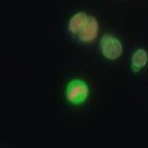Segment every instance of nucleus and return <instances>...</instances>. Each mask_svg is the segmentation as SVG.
<instances>
[{"label":"nucleus","instance_id":"39448f33","mask_svg":"<svg viewBox=\"0 0 148 148\" xmlns=\"http://www.w3.org/2000/svg\"><path fill=\"white\" fill-rule=\"evenodd\" d=\"M148 63V52L145 48H137L131 56V72L140 73Z\"/></svg>","mask_w":148,"mask_h":148},{"label":"nucleus","instance_id":"20e7f679","mask_svg":"<svg viewBox=\"0 0 148 148\" xmlns=\"http://www.w3.org/2000/svg\"><path fill=\"white\" fill-rule=\"evenodd\" d=\"M88 17H89V15L84 11H78V12L74 14V15H72L71 18H69V21H68V25H67L69 34L73 35V36H77L82 31L83 27H84Z\"/></svg>","mask_w":148,"mask_h":148},{"label":"nucleus","instance_id":"f257e3e1","mask_svg":"<svg viewBox=\"0 0 148 148\" xmlns=\"http://www.w3.org/2000/svg\"><path fill=\"white\" fill-rule=\"evenodd\" d=\"M66 99L72 105H82L89 96V85L83 79H73L66 86Z\"/></svg>","mask_w":148,"mask_h":148},{"label":"nucleus","instance_id":"7ed1b4c3","mask_svg":"<svg viewBox=\"0 0 148 148\" xmlns=\"http://www.w3.org/2000/svg\"><path fill=\"white\" fill-rule=\"evenodd\" d=\"M98 32H99V22H98V20H96L95 16L89 15L84 27H83L82 31L75 37H77V40L79 41V42L89 43V42H92V41L96 38Z\"/></svg>","mask_w":148,"mask_h":148},{"label":"nucleus","instance_id":"f03ea898","mask_svg":"<svg viewBox=\"0 0 148 148\" xmlns=\"http://www.w3.org/2000/svg\"><path fill=\"white\" fill-rule=\"evenodd\" d=\"M100 51L106 59L114 61L121 57L123 46L116 36L111 34H105L100 38Z\"/></svg>","mask_w":148,"mask_h":148}]
</instances>
